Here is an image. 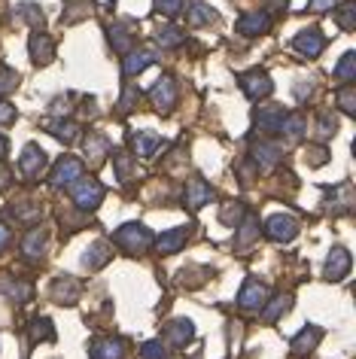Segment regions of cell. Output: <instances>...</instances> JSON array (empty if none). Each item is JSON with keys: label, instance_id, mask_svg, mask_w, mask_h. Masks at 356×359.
<instances>
[{"label": "cell", "instance_id": "8d00e7d4", "mask_svg": "<svg viewBox=\"0 0 356 359\" xmlns=\"http://www.w3.org/2000/svg\"><path fill=\"white\" fill-rule=\"evenodd\" d=\"M335 79L341 83H353L356 79V52H344L341 61L335 65Z\"/></svg>", "mask_w": 356, "mask_h": 359}, {"label": "cell", "instance_id": "4dcf8cb0", "mask_svg": "<svg viewBox=\"0 0 356 359\" xmlns=\"http://www.w3.org/2000/svg\"><path fill=\"white\" fill-rule=\"evenodd\" d=\"M305 128H308V122H305V116L301 113H287L283 116V122H280V134L287 140H301L305 137Z\"/></svg>", "mask_w": 356, "mask_h": 359}, {"label": "cell", "instance_id": "60d3db41", "mask_svg": "<svg viewBox=\"0 0 356 359\" xmlns=\"http://www.w3.org/2000/svg\"><path fill=\"white\" fill-rule=\"evenodd\" d=\"M335 19H338V25H341V31H353L356 28V4L353 0H344V4L338 6Z\"/></svg>", "mask_w": 356, "mask_h": 359}, {"label": "cell", "instance_id": "7dc6e473", "mask_svg": "<svg viewBox=\"0 0 356 359\" xmlns=\"http://www.w3.org/2000/svg\"><path fill=\"white\" fill-rule=\"evenodd\" d=\"M335 131H338V122H335V116H329V113H320V122H317V134H320V137H332Z\"/></svg>", "mask_w": 356, "mask_h": 359}, {"label": "cell", "instance_id": "30bf717a", "mask_svg": "<svg viewBox=\"0 0 356 359\" xmlns=\"http://www.w3.org/2000/svg\"><path fill=\"white\" fill-rule=\"evenodd\" d=\"M28 49H31V61L37 67H46V65L55 61V43H52V37H49V34H43V31H34L31 34Z\"/></svg>", "mask_w": 356, "mask_h": 359}, {"label": "cell", "instance_id": "603a6c76", "mask_svg": "<svg viewBox=\"0 0 356 359\" xmlns=\"http://www.w3.org/2000/svg\"><path fill=\"white\" fill-rule=\"evenodd\" d=\"M162 147H165V140L153 131H137L135 137H131V149H135V156H140V158H153Z\"/></svg>", "mask_w": 356, "mask_h": 359}, {"label": "cell", "instance_id": "7402d4cb", "mask_svg": "<svg viewBox=\"0 0 356 359\" xmlns=\"http://www.w3.org/2000/svg\"><path fill=\"white\" fill-rule=\"evenodd\" d=\"M320 341H323V329H320V326H305L296 338H292V353H296V356L314 353Z\"/></svg>", "mask_w": 356, "mask_h": 359}, {"label": "cell", "instance_id": "2e32d148", "mask_svg": "<svg viewBox=\"0 0 356 359\" xmlns=\"http://www.w3.org/2000/svg\"><path fill=\"white\" fill-rule=\"evenodd\" d=\"M250 156H253V161H256V165H259L262 170H271V168H278L283 149L278 147V143H271V140H256L253 149H250Z\"/></svg>", "mask_w": 356, "mask_h": 359}, {"label": "cell", "instance_id": "8fae6325", "mask_svg": "<svg viewBox=\"0 0 356 359\" xmlns=\"http://www.w3.org/2000/svg\"><path fill=\"white\" fill-rule=\"evenodd\" d=\"M268 28H271V15L265 10L244 13L238 19V34H244V37H262V34H268Z\"/></svg>", "mask_w": 356, "mask_h": 359}, {"label": "cell", "instance_id": "44dd1931", "mask_svg": "<svg viewBox=\"0 0 356 359\" xmlns=\"http://www.w3.org/2000/svg\"><path fill=\"white\" fill-rule=\"evenodd\" d=\"M88 350H92V359H125V341L122 338H95Z\"/></svg>", "mask_w": 356, "mask_h": 359}, {"label": "cell", "instance_id": "e0dca14e", "mask_svg": "<svg viewBox=\"0 0 356 359\" xmlns=\"http://www.w3.org/2000/svg\"><path fill=\"white\" fill-rule=\"evenodd\" d=\"M0 292H4L6 299L19 302V304H28L34 299V286L28 280H15L10 274H0Z\"/></svg>", "mask_w": 356, "mask_h": 359}, {"label": "cell", "instance_id": "cb8c5ba5", "mask_svg": "<svg viewBox=\"0 0 356 359\" xmlns=\"http://www.w3.org/2000/svg\"><path fill=\"white\" fill-rule=\"evenodd\" d=\"M22 253L31 262H40L43 253H46V229H31L22 241Z\"/></svg>", "mask_w": 356, "mask_h": 359}, {"label": "cell", "instance_id": "d6a6232c", "mask_svg": "<svg viewBox=\"0 0 356 359\" xmlns=\"http://www.w3.org/2000/svg\"><path fill=\"white\" fill-rule=\"evenodd\" d=\"M110 43H113V49L116 52H128V49H135V34H131L128 25H110Z\"/></svg>", "mask_w": 356, "mask_h": 359}, {"label": "cell", "instance_id": "11a10c76", "mask_svg": "<svg viewBox=\"0 0 356 359\" xmlns=\"http://www.w3.org/2000/svg\"><path fill=\"white\" fill-rule=\"evenodd\" d=\"M10 170H4V168H0V189H6V186H10Z\"/></svg>", "mask_w": 356, "mask_h": 359}, {"label": "cell", "instance_id": "1f68e13d", "mask_svg": "<svg viewBox=\"0 0 356 359\" xmlns=\"http://www.w3.org/2000/svg\"><path fill=\"white\" fill-rule=\"evenodd\" d=\"M289 308H292V295H278V299L262 304V320L265 323H278Z\"/></svg>", "mask_w": 356, "mask_h": 359}, {"label": "cell", "instance_id": "5b68a950", "mask_svg": "<svg viewBox=\"0 0 356 359\" xmlns=\"http://www.w3.org/2000/svg\"><path fill=\"white\" fill-rule=\"evenodd\" d=\"M268 283H262V280H256V277H250V280L244 283V290L241 295H238V304H241V311H250V313H259L262 311V304L268 302Z\"/></svg>", "mask_w": 356, "mask_h": 359}, {"label": "cell", "instance_id": "d4e9b609", "mask_svg": "<svg viewBox=\"0 0 356 359\" xmlns=\"http://www.w3.org/2000/svg\"><path fill=\"white\" fill-rule=\"evenodd\" d=\"M110 259H113V250H110V244H107V241H95V244L85 250L83 265L88 268V271H97V268H104L107 262H110Z\"/></svg>", "mask_w": 356, "mask_h": 359}, {"label": "cell", "instance_id": "d590c367", "mask_svg": "<svg viewBox=\"0 0 356 359\" xmlns=\"http://www.w3.org/2000/svg\"><path fill=\"white\" fill-rule=\"evenodd\" d=\"M28 332H31V341H55V329H52L49 317H34Z\"/></svg>", "mask_w": 356, "mask_h": 359}, {"label": "cell", "instance_id": "9c48e42d", "mask_svg": "<svg viewBox=\"0 0 356 359\" xmlns=\"http://www.w3.org/2000/svg\"><path fill=\"white\" fill-rule=\"evenodd\" d=\"M149 101H153V107L158 113H171L177 107V83H174V76L158 79V83L153 86V92H149Z\"/></svg>", "mask_w": 356, "mask_h": 359}, {"label": "cell", "instance_id": "816d5d0a", "mask_svg": "<svg viewBox=\"0 0 356 359\" xmlns=\"http://www.w3.org/2000/svg\"><path fill=\"white\" fill-rule=\"evenodd\" d=\"M6 244H10V226H6V222H0V250H4Z\"/></svg>", "mask_w": 356, "mask_h": 359}, {"label": "cell", "instance_id": "d6986e66", "mask_svg": "<svg viewBox=\"0 0 356 359\" xmlns=\"http://www.w3.org/2000/svg\"><path fill=\"white\" fill-rule=\"evenodd\" d=\"M350 265H353L350 253H347L344 247H335L332 253H329V259H326V277L329 280H344V277L350 274Z\"/></svg>", "mask_w": 356, "mask_h": 359}, {"label": "cell", "instance_id": "b9f144b4", "mask_svg": "<svg viewBox=\"0 0 356 359\" xmlns=\"http://www.w3.org/2000/svg\"><path fill=\"white\" fill-rule=\"evenodd\" d=\"M335 101H338V107H341L347 116H353V113H356V86L347 83L344 88H338V92H335Z\"/></svg>", "mask_w": 356, "mask_h": 359}, {"label": "cell", "instance_id": "52a82bcc", "mask_svg": "<svg viewBox=\"0 0 356 359\" xmlns=\"http://www.w3.org/2000/svg\"><path fill=\"white\" fill-rule=\"evenodd\" d=\"M292 49H296L301 58H317L320 52L326 49V37L320 34V28H305L292 37Z\"/></svg>", "mask_w": 356, "mask_h": 359}, {"label": "cell", "instance_id": "8992f818", "mask_svg": "<svg viewBox=\"0 0 356 359\" xmlns=\"http://www.w3.org/2000/svg\"><path fill=\"white\" fill-rule=\"evenodd\" d=\"M76 177H83V161L76 156H61L49 174V183L55 186V189H64V186H70Z\"/></svg>", "mask_w": 356, "mask_h": 359}, {"label": "cell", "instance_id": "277c9868", "mask_svg": "<svg viewBox=\"0 0 356 359\" xmlns=\"http://www.w3.org/2000/svg\"><path fill=\"white\" fill-rule=\"evenodd\" d=\"M46 165H49V158H46V152H43L37 143H28V147L22 149V156H19V170H22V177L28 180V183L40 180V174L46 170Z\"/></svg>", "mask_w": 356, "mask_h": 359}, {"label": "cell", "instance_id": "e575fe53", "mask_svg": "<svg viewBox=\"0 0 356 359\" xmlns=\"http://www.w3.org/2000/svg\"><path fill=\"white\" fill-rule=\"evenodd\" d=\"M156 40H158L162 49H174V46H183L186 43V34L180 28H174V25H162L158 34H156Z\"/></svg>", "mask_w": 356, "mask_h": 359}, {"label": "cell", "instance_id": "7c38bea8", "mask_svg": "<svg viewBox=\"0 0 356 359\" xmlns=\"http://www.w3.org/2000/svg\"><path fill=\"white\" fill-rule=\"evenodd\" d=\"M156 61H158L156 49H128L125 61H122V74H125V76H137V74H144L149 65H156Z\"/></svg>", "mask_w": 356, "mask_h": 359}, {"label": "cell", "instance_id": "4fadbf2b", "mask_svg": "<svg viewBox=\"0 0 356 359\" xmlns=\"http://www.w3.org/2000/svg\"><path fill=\"white\" fill-rule=\"evenodd\" d=\"M213 198V189H210V183H204L201 177H192L189 183H186V195H183V204L189 210H201L204 204H210Z\"/></svg>", "mask_w": 356, "mask_h": 359}, {"label": "cell", "instance_id": "74e56055", "mask_svg": "<svg viewBox=\"0 0 356 359\" xmlns=\"http://www.w3.org/2000/svg\"><path fill=\"white\" fill-rule=\"evenodd\" d=\"M15 15L25 22V25H31V28H37V25H43V10L37 4H31V0H25V4L15 6Z\"/></svg>", "mask_w": 356, "mask_h": 359}, {"label": "cell", "instance_id": "db71d44e", "mask_svg": "<svg viewBox=\"0 0 356 359\" xmlns=\"http://www.w3.org/2000/svg\"><path fill=\"white\" fill-rule=\"evenodd\" d=\"M310 88H314L310 83H308V86H296V97H299V101H305V97L310 95Z\"/></svg>", "mask_w": 356, "mask_h": 359}, {"label": "cell", "instance_id": "7bdbcfd3", "mask_svg": "<svg viewBox=\"0 0 356 359\" xmlns=\"http://www.w3.org/2000/svg\"><path fill=\"white\" fill-rule=\"evenodd\" d=\"M15 86H19V74L13 67H0V97L15 92Z\"/></svg>", "mask_w": 356, "mask_h": 359}, {"label": "cell", "instance_id": "83f0119b", "mask_svg": "<svg viewBox=\"0 0 356 359\" xmlns=\"http://www.w3.org/2000/svg\"><path fill=\"white\" fill-rule=\"evenodd\" d=\"M107 152H110V140L104 137V134H97V131H88V137H85V156L92 165H101V161L107 158Z\"/></svg>", "mask_w": 356, "mask_h": 359}, {"label": "cell", "instance_id": "681fc988", "mask_svg": "<svg viewBox=\"0 0 356 359\" xmlns=\"http://www.w3.org/2000/svg\"><path fill=\"white\" fill-rule=\"evenodd\" d=\"M15 107L10 104V101H4V97H0V125H13L15 122Z\"/></svg>", "mask_w": 356, "mask_h": 359}, {"label": "cell", "instance_id": "c3c4849f", "mask_svg": "<svg viewBox=\"0 0 356 359\" xmlns=\"http://www.w3.org/2000/svg\"><path fill=\"white\" fill-rule=\"evenodd\" d=\"M156 10L171 19V15H177L183 10V0H156Z\"/></svg>", "mask_w": 356, "mask_h": 359}, {"label": "cell", "instance_id": "ba28073f", "mask_svg": "<svg viewBox=\"0 0 356 359\" xmlns=\"http://www.w3.org/2000/svg\"><path fill=\"white\" fill-rule=\"evenodd\" d=\"M241 88L250 101H259V97H268L274 92V83L265 70H247L241 74Z\"/></svg>", "mask_w": 356, "mask_h": 359}, {"label": "cell", "instance_id": "bcb514c9", "mask_svg": "<svg viewBox=\"0 0 356 359\" xmlns=\"http://www.w3.org/2000/svg\"><path fill=\"white\" fill-rule=\"evenodd\" d=\"M305 161H308L310 168L326 165V161H329V149H326V147H308V152H305Z\"/></svg>", "mask_w": 356, "mask_h": 359}, {"label": "cell", "instance_id": "f907efd6", "mask_svg": "<svg viewBox=\"0 0 356 359\" xmlns=\"http://www.w3.org/2000/svg\"><path fill=\"white\" fill-rule=\"evenodd\" d=\"M70 10H74V13H64V15H61L64 22H74V19H79V15L85 13V0H74V4H70Z\"/></svg>", "mask_w": 356, "mask_h": 359}, {"label": "cell", "instance_id": "6da1fadb", "mask_svg": "<svg viewBox=\"0 0 356 359\" xmlns=\"http://www.w3.org/2000/svg\"><path fill=\"white\" fill-rule=\"evenodd\" d=\"M70 198L79 210H97V204L104 201V186L95 177H76L70 183Z\"/></svg>", "mask_w": 356, "mask_h": 359}, {"label": "cell", "instance_id": "f35d334b", "mask_svg": "<svg viewBox=\"0 0 356 359\" xmlns=\"http://www.w3.org/2000/svg\"><path fill=\"white\" fill-rule=\"evenodd\" d=\"M244 213H247V208H244L241 201H228V204H222V210H219V219L226 222L228 229H235L238 222L244 219Z\"/></svg>", "mask_w": 356, "mask_h": 359}, {"label": "cell", "instance_id": "9f6ffc18", "mask_svg": "<svg viewBox=\"0 0 356 359\" xmlns=\"http://www.w3.org/2000/svg\"><path fill=\"white\" fill-rule=\"evenodd\" d=\"M265 4H268L271 10H287V4H289V0H265Z\"/></svg>", "mask_w": 356, "mask_h": 359}, {"label": "cell", "instance_id": "6f0895ef", "mask_svg": "<svg viewBox=\"0 0 356 359\" xmlns=\"http://www.w3.org/2000/svg\"><path fill=\"white\" fill-rule=\"evenodd\" d=\"M6 152H10V140L0 134V158H6Z\"/></svg>", "mask_w": 356, "mask_h": 359}, {"label": "cell", "instance_id": "ac0fdd59", "mask_svg": "<svg viewBox=\"0 0 356 359\" xmlns=\"http://www.w3.org/2000/svg\"><path fill=\"white\" fill-rule=\"evenodd\" d=\"M186 241H189V226H177L171 231H165L162 238H156L153 244L162 256H174V253H180V247L186 244Z\"/></svg>", "mask_w": 356, "mask_h": 359}, {"label": "cell", "instance_id": "f1b7e54d", "mask_svg": "<svg viewBox=\"0 0 356 359\" xmlns=\"http://www.w3.org/2000/svg\"><path fill=\"white\" fill-rule=\"evenodd\" d=\"M113 168H116L119 183H131V180H137V158L128 156V152H113Z\"/></svg>", "mask_w": 356, "mask_h": 359}, {"label": "cell", "instance_id": "9a60e30c", "mask_svg": "<svg viewBox=\"0 0 356 359\" xmlns=\"http://www.w3.org/2000/svg\"><path fill=\"white\" fill-rule=\"evenodd\" d=\"M283 116H287V110H283V107L268 104V107H259V110L253 113V119H256V128H259L262 134H278Z\"/></svg>", "mask_w": 356, "mask_h": 359}, {"label": "cell", "instance_id": "836d02e7", "mask_svg": "<svg viewBox=\"0 0 356 359\" xmlns=\"http://www.w3.org/2000/svg\"><path fill=\"white\" fill-rule=\"evenodd\" d=\"M350 208H353V189H350V183H341L332 192L329 210H332V213H350Z\"/></svg>", "mask_w": 356, "mask_h": 359}, {"label": "cell", "instance_id": "4316f807", "mask_svg": "<svg viewBox=\"0 0 356 359\" xmlns=\"http://www.w3.org/2000/svg\"><path fill=\"white\" fill-rule=\"evenodd\" d=\"M235 229H238V238H235V247L238 250H247L256 238H259V219H256L253 213H244V219L238 222Z\"/></svg>", "mask_w": 356, "mask_h": 359}, {"label": "cell", "instance_id": "f546056e", "mask_svg": "<svg viewBox=\"0 0 356 359\" xmlns=\"http://www.w3.org/2000/svg\"><path fill=\"white\" fill-rule=\"evenodd\" d=\"M186 15H189V25H192V28H207V25H213V22L219 19V15L213 13L207 4H201V0H192V4H189V13H186Z\"/></svg>", "mask_w": 356, "mask_h": 359}, {"label": "cell", "instance_id": "7a4b0ae2", "mask_svg": "<svg viewBox=\"0 0 356 359\" xmlns=\"http://www.w3.org/2000/svg\"><path fill=\"white\" fill-rule=\"evenodd\" d=\"M113 241L125 250V253H144L156 238H153V231H149L146 226H140V222H128V226H122L119 231H116Z\"/></svg>", "mask_w": 356, "mask_h": 359}, {"label": "cell", "instance_id": "f6af8a7d", "mask_svg": "<svg viewBox=\"0 0 356 359\" xmlns=\"http://www.w3.org/2000/svg\"><path fill=\"white\" fill-rule=\"evenodd\" d=\"M140 101V88L135 86H125V92H122V101H119V113H131Z\"/></svg>", "mask_w": 356, "mask_h": 359}, {"label": "cell", "instance_id": "ee69618b", "mask_svg": "<svg viewBox=\"0 0 356 359\" xmlns=\"http://www.w3.org/2000/svg\"><path fill=\"white\" fill-rule=\"evenodd\" d=\"M140 359H167V344L165 341H146L140 347Z\"/></svg>", "mask_w": 356, "mask_h": 359}, {"label": "cell", "instance_id": "3957f363", "mask_svg": "<svg viewBox=\"0 0 356 359\" xmlns=\"http://www.w3.org/2000/svg\"><path fill=\"white\" fill-rule=\"evenodd\" d=\"M265 235H268L274 244H289V241L299 235V219L289 217V213H274V217L265 219Z\"/></svg>", "mask_w": 356, "mask_h": 359}, {"label": "cell", "instance_id": "484cf974", "mask_svg": "<svg viewBox=\"0 0 356 359\" xmlns=\"http://www.w3.org/2000/svg\"><path fill=\"white\" fill-rule=\"evenodd\" d=\"M43 128H46L52 137L61 140V143H74L79 137V125L70 122V119H46L43 122Z\"/></svg>", "mask_w": 356, "mask_h": 359}, {"label": "cell", "instance_id": "5bb4252c", "mask_svg": "<svg viewBox=\"0 0 356 359\" xmlns=\"http://www.w3.org/2000/svg\"><path fill=\"white\" fill-rule=\"evenodd\" d=\"M79 292H83V286H79V280L70 277V274H58L55 283H52V299H55L58 304H76Z\"/></svg>", "mask_w": 356, "mask_h": 359}, {"label": "cell", "instance_id": "ab89813d", "mask_svg": "<svg viewBox=\"0 0 356 359\" xmlns=\"http://www.w3.org/2000/svg\"><path fill=\"white\" fill-rule=\"evenodd\" d=\"M40 204H34V201H19V204H13V217L19 219V222H37L40 219Z\"/></svg>", "mask_w": 356, "mask_h": 359}, {"label": "cell", "instance_id": "f5cc1de1", "mask_svg": "<svg viewBox=\"0 0 356 359\" xmlns=\"http://www.w3.org/2000/svg\"><path fill=\"white\" fill-rule=\"evenodd\" d=\"M332 4H335V0H314V4H310V10H314V13H323V10H329Z\"/></svg>", "mask_w": 356, "mask_h": 359}, {"label": "cell", "instance_id": "ffe728a7", "mask_svg": "<svg viewBox=\"0 0 356 359\" xmlns=\"http://www.w3.org/2000/svg\"><path fill=\"white\" fill-rule=\"evenodd\" d=\"M192 338H195V326H192V320H171V323L165 326V341H167L171 347H177V350L186 347Z\"/></svg>", "mask_w": 356, "mask_h": 359}]
</instances>
